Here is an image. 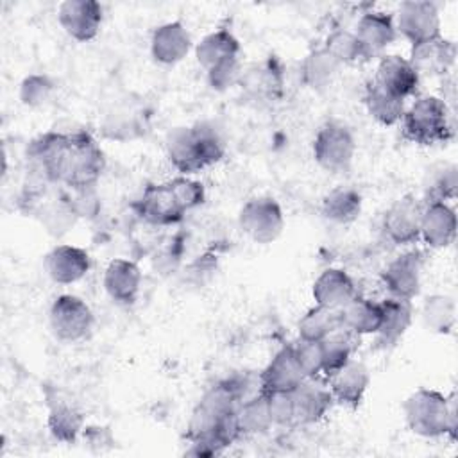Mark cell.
Here are the masks:
<instances>
[{
    "label": "cell",
    "instance_id": "cell-1",
    "mask_svg": "<svg viewBox=\"0 0 458 458\" xmlns=\"http://www.w3.org/2000/svg\"><path fill=\"white\" fill-rule=\"evenodd\" d=\"M25 156L36 181L70 190L95 188L106 168L104 150L86 129L43 132L29 143Z\"/></svg>",
    "mask_w": 458,
    "mask_h": 458
},
{
    "label": "cell",
    "instance_id": "cell-2",
    "mask_svg": "<svg viewBox=\"0 0 458 458\" xmlns=\"http://www.w3.org/2000/svg\"><path fill=\"white\" fill-rule=\"evenodd\" d=\"M403 413L411 433L424 438L449 437L456 440L458 415L454 392L444 395L433 388H417L403 403Z\"/></svg>",
    "mask_w": 458,
    "mask_h": 458
},
{
    "label": "cell",
    "instance_id": "cell-3",
    "mask_svg": "<svg viewBox=\"0 0 458 458\" xmlns=\"http://www.w3.org/2000/svg\"><path fill=\"white\" fill-rule=\"evenodd\" d=\"M401 129L404 140L422 147L447 143L454 134L451 109L444 98L435 95H417L404 109Z\"/></svg>",
    "mask_w": 458,
    "mask_h": 458
},
{
    "label": "cell",
    "instance_id": "cell-4",
    "mask_svg": "<svg viewBox=\"0 0 458 458\" xmlns=\"http://www.w3.org/2000/svg\"><path fill=\"white\" fill-rule=\"evenodd\" d=\"M311 152L315 163L322 170L329 174H344L352 165L356 154V140L345 123L329 120L317 131Z\"/></svg>",
    "mask_w": 458,
    "mask_h": 458
},
{
    "label": "cell",
    "instance_id": "cell-5",
    "mask_svg": "<svg viewBox=\"0 0 458 458\" xmlns=\"http://www.w3.org/2000/svg\"><path fill=\"white\" fill-rule=\"evenodd\" d=\"M236 86L258 104H276L284 93V70L276 55H267L242 68Z\"/></svg>",
    "mask_w": 458,
    "mask_h": 458
},
{
    "label": "cell",
    "instance_id": "cell-6",
    "mask_svg": "<svg viewBox=\"0 0 458 458\" xmlns=\"http://www.w3.org/2000/svg\"><path fill=\"white\" fill-rule=\"evenodd\" d=\"M95 324V317L86 301L77 295H57L48 310V326L61 342L84 340Z\"/></svg>",
    "mask_w": 458,
    "mask_h": 458
},
{
    "label": "cell",
    "instance_id": "cell-7",
    "mask_svg": "<svg viewBox=\"0 0 458 458\" xmlns=\"http://www.w3.org/2000/svg\"><path fill=\"white\" fill-rule=\"evenodd\" d=\"M238 225L252 242L267 245L281 236L284 229V215L276 199L267 195L252 197L242 206Z\"/></svg>",
    "mask_w": 458,
    "mask_h": 458
},
{
    "label": "cell",
    "instance_id": "cell-8",
    "mask_svg": "<svg viewBox=\"0 0 458 458\" xmlns=\"http://www.w3.org/2000/svg\"><path fill=\"white\" fill-rule=\"evenodd\" d=\"M424 200L408 193L394 200L383 215L381 229L385 238L394 245H411L420 240Z\"/></svg>",
    "mask_w": 458,
    "mask_h": 458
},
{
    "label": "cell",
    "instance_id": "cell-9",
    "mask_svg": "<svg viewBox=\"0 0 458 458\" xmlns=\"http://www.w3.org/2000/svg\"><path fill=\"white\" fill-rule=\"evenodd\" d=\"M424 254L417 249L397 254L381 272V283L388 295L413 301L420 293Z\"/></svg>",
    "mask_w": 458,
    "mask_h": 458
},
{
    "label": "cell",
    "instance_id": "cell-10",
    "mask_svg": "<svg viewBox=\"0 0 458 458\" xmlns=\"http://www.w3.org/2000/svg\"><path fill=\"white\" fill-rule=\"evenodd\" d=\"M134 208L147 224L157 227L175 225L188 213L168 181L159 184H147Z\"/></svg>",
    "mask_w": 458,
    "mask_h": 458
},
{
    "label": "cell",
    "instance_id": "cell-11",
    "mask_svg": "<svg viewBox=\"0 0 458 458\" xmlns=\"http://www.w3.org/2000/svg\"><path fill=\"white\" fill-rule=\"evenodd\" d=\"M150 113L140 100H120L102 118L104 138L114 141H132L148 132Z\"/></svg>",
    "mask_w": 458,
    "mask_h": 458
},
{
    "label": "cell",
    "instance_id": "cell-12",
    "mask_svg": "<svg viewBox=\"0 0 458 458\" xmlns=\"http://www.w3.org/2000/svg\"><path fill=\"white\" fill-rule=\"evenodd\" d=\"M397 34L404 36L411 45L440 36V13L429 0H406L394 16Z\"/></svg>",
    "mask_w": 458,
    "mask_h": 458
},
{
    "label": "cell",
    "instance_id": "cell-13",
    "mask_svg": "<svg viewBox=\"0 0 458 458\" xmlns=\"http://www.w3.org/2000/svg\"><path fill=\"white\" fill-rule=\"evenodd\" d=\"M104 20V9L95 0H64L57 7V21L75 41L86 43L97 38Z\"/></svg>",
    "mask_w": 458,
    "mask_h": 458
},
{
    "label": "cell",
    "instance_id": "cell-14",
    "mask_svg": "<svg viewBox=\"0 0 458 458\" xmlns=\"http://www.w3.org/2000/svg\"><path fill=\"white\" fill-rule=\"evenodd\" d=\"M45 397L48 406L47 426L50 435L63 444L75 442L86 428L81 408L57 388L45 386Z\"/></svg>",
    "mask_w": 458,
    "mask_h": 458
},
{
    "label": "cell",
    "instance_id": "cell-15",
    "mask_svg": "<svg viewBox=\"0 0 458 458\" xmlns=\"http://www.w3.org/2000/svg\"><path fill=\"white\" fill-rule=\"evenodd\" d=\"M408 61L420 77L445 75L456 63V43L442 34L420 43H413Z\"/></svg>",
    "mask_w": 458,
    "mask_h": 458
},
{
    "label": "cell",
    "instance_id": "cell-16",
    "mask_svg": "<svg viewBox=\"0 0 458 458\" xmlns=\"http://www.w3.org/2000/svg\"><path fill=\"white\" fill-rule=\"evenodd\" d=\"M165 148L170 165L181 175H191L208 168L193 125H181L168 131Z\"/></svg>",
    "mask_w": 458,
    "mask_h": 458
},
{
    "label": "cell",
    "instance_id": "cell-17",
    "mask_svg": "<svg viewBox=\"0 0 458 458\" xmlns=\"http://www.w3.org/2000/svg\"><path fill=\"white\" fill-rule=\"evenodd\" d=\"M456 238V211L447 202L424 200L420 240L431 249H445Z\"/></svg>",
    "mask_w": 458,
    "mask_h": 458
},
{
    "label": "cell",
    "instance_id": "cell-18",
    "mask_svg": "<svg viewBox=\"0 0 458 458\" xmlns=\"http://www.w3.org/2000/svg\"><path fill=\"white\" fill-rule=\"evenodd\" d=\"M327 379V386L331 390L335 403L349 410H356L363 403V397L370 385V372L365 367V363L351 360Z\"/></svg>",
    "mask_w": 458,
    "mask_h": 458
},
{
    "label": "cell",
    "instance_id": "cell-19",
    "mask_svg": "<svg viewBox=\"0 0 458 458\" xmlns=\"http://www.w3.org/2000/svg\"><path fill=\"white\" fill-rule=\"evenodd\" d=\"M304 377L306 376L295 360L292 345L288 344L281 347L267 363V367L259 372L258 385L259 390L267 394L293 392L304 381Z\"/></svg>",
    "mask_w": 458,
    "mask_h": 458
},
{
    "label": "cell",
    "instance_id": "cell-20",
    "mask_svg": "<svg viewBox=\"0 0 458 458\" xmlns=\"http://www.w3.org/2000/svg\"><path fill=\"white\" fill-rule=\"evenodd\" d=\"M43 265H45L48 277L54 283L72 284L88 274V270L91 267V259L84 249L68 245V243H61V245L52 247L47 252Z\"/></svg>",
    "mask_w": 458,
    "mask_h": 458
},
{
    "label": "cell",
    "instance_id": "cell-21",
    "mask_svg": "<svg viewBox=\"0 0 458 458\" xmlns=\"http://www.w3.org/2000/svg\"><path fill=\"white\" fill-rule=\"evenodd\" d=\"M295 424H315L322 420L335 399L327 385H324L318 377H304V381L292 392Z\"/></svg>",
    "mask_w": 458,
    "mask_h": 458
},
{
    "label": "cell",
    "instance_id": "cell-22",
    "mask_svg": "<svg viewBox=\"0 0 458 458\" xmlns=\"http://www.w3.org/2000/svg\"><path fill=\"white\" fill-rule=\"evenodd\" d=\"M372 79L385 89L404 100L408 97H417L420 86V75L417 73V70L406 57H401L397 54L383 55Z\"/></svg>",
    "mask_w": 458,
    "mask_h": 458
},
{
    "label": "cell",
    "instance_id": "cell-23",
    "mask_svg": "<svg viewBox=\"0 0 458 458\" xmlns=\"http://www.w3.org/2000/svg\"><path fill=\"white\" fill-rule=\"evenodd\" d=\"M240 50H242V47H240V41L236 39V36L229 29L220 27V29L206 34L195 45V59L206 70V73H209L222 66L238 63Z\"/></svg>",
    "mask_w": 458,
    "mask_h": 458
},
{
    "label": "cell",
    "instance_id": "cell-24",
    "mask_svg": "<svg viewBox=\"0 0 458 458\" xmlns=\"http://www.w3.org/2000/svg\"><path fill=\"white\" fill-rule=\"evenodd\" d=\"M354 34L370 61L395 41L397 30L394 16L383 11H367L360 16Z\"/></svg>",
    "mask_w": 458,
    "mask_h": 458
},
{
    "label": "cell",
    "instance_id": "cell-25",
    "mask_svg": "<svg viewBox=\"0 0 458 458\" xmlns=\"http://www.w3.org/2000/svg\"><path fill=\"white\" fill-rule=\"evenodd\" d=\"M104 290L118 304H134L141 290L140 267L132 259H111L104 272Z\"/></svg>",
    "mask_w": 458,
    "mask_h": 458
},
{
    "label": "cell",
    "instance_id": "cell-26",
    "mask_svg": "<svg viewBox=\"0 0 458 458\" xmlns=\"http://www.w3.org/2000/svg\"><path fill=\"white\" fill-rule=\"evenodd\" d=\"M191 50V36L181 21H166L154 29L150 54L159 64H175Z\"/></svg>",
    "mask_w": 458,
    "mask_h": 458
},
{
    "label": "cell",
    "instance_id": "cell-27",
    "mask_svg": "<svg viewBox=\"0 0 458 458\" xmlns=\"http://www.w3.org/2000/svg\"><path fill=\"white\" fill-rule=\"evenodd\" d=\"M311 295L315 304L342 310L358 295V288L345 270L331 267L318 274V277L313 283Z\"/></svg>",
    "mask_w": 458,
    "mask_h": 458
},
{
    "label": "cell",
    "instance_id": "cell-28",
    "mask_svg": "<svg viewBox=\"0 0 458 458\" xmlns=\"http://www.w3.org/2000/svg\"><path fill=\"white\" fill-rule=\"evenodd\" d=\"M381 304V324L376 333L377 345L381 349H390L401 342L406 335L408 327L413 320V306L411 301L397 299V297H385L379 301Z\"/></svg>",
    "mask_w": 458,
    "mask_h": 458
},
{
    "label": "cell",
    "instance_id": "cell-29",
    "mask_svg": "<svg viewBox=\"0 0 458 458\" xmlns=\"http://www.w3.org/2000/svg\"><path fill=\"white\" fill-rule=\"evenodd\" d=\"M363 104L369 111V114L381 125L392 127L401 123V118L406 109V100L401 97H395L388 89H385L381 84H377L374 79H370L365 84L363 91Z\"/></svg>",
    "mask_w": 458,
    "mask_h": 458
},
{
    "label": "cell",
    "instance_id": "cell-30",
    "mask_svg": "<svg viewBox=\"0 0 458 458\" xmlns=\"http://www.w3.org/2000/svg\"><path fill=\"white\" fill-rule=\"evenodd\" d=\"M342 326L356 336L376 335L381 324V304L361 295H356L342 310Z\"/></svg>",
    "mask_w": 458,
    "mask_h": 458
},
{
    "label": "cell",
    "instance_id": "cell-31",
    "mask_svg": "<svg viewBox=\"0 0 458 458\" xmlns=\"http://www.w3.org/2000/svg\"><path fill=\"white\" fill-rule=\"evenodd\" d=\"M340 66L342 64L335 59V55L326 47L313 48L302 59L299 68V77L302 84L308 86L310 89L322 91L333 82Z\"/></svg>",
    "mask_w": 458,
    "mask_h": 458
},
{
    "label": "cell",
    "instance_id": "cell-32",
    "mask_svg": "<svg viewBox=\"0 0 458 458\" xmlns=\"http://www.w3.org/2000/svg\"><path fill=\"white\" fill-rule=\"evenodd\" d=\"M361 195L352 186H336L322 199V215L335 224H351L361 213Z\"/></svg>",
    "mask_w": 458,
    "mask_h": 458
},
{
    "label": "cell",
    "instance_id": "cell-33",
    "mask_svg": "<svg viewBox=\"0 0 458 458\" xmlns=\"http://www.w3.org/2000/svg\"><path fill=\"white\" fill-rule=\"evenodd\" d=\"M420 318L428 331L435 335H449L456 326V302L451 295H428L420 308Z\"/></svg>",
    "mask_w": 458,
    "mask_h": 458
},
{
    "label": "cell",
    "instance_id": "cell-34",
    "mask_svg": "<svg viewBox=\"0 0 458 458\" xmlns=\"http://www.w3.org/2000/svg\"><path fill=\"white\" fill-rule=\"evenodd\" d=\"M342 313L340 310H333V308H326L320 304H315L313 308H310L299 320L297 324V331H299V338L304 340H317L322 342L324 338H327L331 333L342 329Z\"/></svg>",
    "mask_w": 458,
    "mask_h": 458
},
{
    "label": "cell",
    "instance_id": "cell-35",
    "mask_svg": "<svg viewBox=\"0 0 458 458\" xmlns=\"http://www.w3.org/2000/svg\"><path fill=\"white\" fill-rule=\"evenodd\" d=\"M236 417H238V426H240L242 435L267 433L274 426L270 411H268L267 394L261 390L258 394L243 399L238 404Z\"/></svg>",
    "mask_w": 458,
    "mask_h": 458
},
{
    "label": "cell",
    "instance_id": "cell-36",
    "mask_svg": "<svg viewBox=\"0 0 458 458\" xmlns=\"http://www.w3.org/2000/svg\"><path fill=\"white\" fill-rule=\"evenodd\" d=\"M354 342L352 333L347 329H338L322 340V374L329 377L338 369L352 360Z\"/></svg>",
    "mask_w": 458,
    "mask_h": 458
},
{
    "label": "cell",
    "instance_id": "cell-37",
    "mask_svg": "<svg viewBox=\"0 0 458 458\" xmlns=\"http://www.w3.org/2000/svg\"><path fill=\"white\" fill-rule=\"evenodd\" d=\"M458 195V168L453 163H442L428 172L424 200L447 202Z\"/></svg>",
    "mask_w": 458,
    "mask_h": 458
},
{
    "label": "cell",
    "instance_id": "cell-38",
    "mask_svg": "<svg viewBox=\"0 0 458 458\" xmlns=\"http://www.w3.org/2000/svg\"><path fill=\"white\" fill-rule=\"evenodd\" d=\"M324 47L335 55V59L344 64H354V63H365L369 61L361 43L358 41L354 30L338 27L331 30L326 38Z\"/></svg>",
    "mask_w": 458,
    "mask_h": 458
},
{
    "label": "cell",
    "instance_id": "cell-39",
    "mask_svg": "<svg viewBox=\"0 0 458 458\" xmlns=\"http://www.w3.org/2000/svg\"><path fill=\"white\" fill-rule=\"evenodd\" d=\"M55 82L45 73H30L20 84V100L29 107H41L50 102Z\"/></svg>",
    "mask_w": 458,
    "mask_h": 458
},
{
    "label": "cell",
    "instance_id": "cell-40",
    "mask_svg": "<svg viewBox=\"0 0 458 458\" xmlns=\"http://www.w3.org/2000/svg\"><path fill=\"white\" fill-rule=\"evenodd\" d=\"M290 345L304 376L318 377L322 374V342L297 338Z\"/></svg>",
    "mask_w": 458,
    "mask_h": 458
},
{
    "label": "cell",
    "instance_id": "cell-41",
    "mask_svg": "<svg viewBox=\"0 0 458 458\" xmlns=\"http://www.w3.org/2000/svg\"><path fill=\"white\" fill-rule=\"evenodd\" d=\"M174 188L175 195L179 197L181 204L186 208V211L200 206L206 199V190L200 181L191 179L190 175H177L172 181H168Z\"/></svg>",
    "mask_w": 458,
    "mask_h": 458
},
{
    "label": "cell",
    "instance_id": "cell-42",
    "mask_svg": "<svg viewBox=\"0 0 458 458\" xmlns=\"http://www.w3.org/2000/svg\"><path fill=\"white\" fill-rule=\"evenodd\" d=\"M267 403H268V411H270L274 426H281V428L286 426L288 428V426L295 424V411H293L292 392H272V394H267Z\"/></svg>",
    "mask_w": 458,
    "mask_h": 458
},
{
    "label": "cell",
    "instance_id": "cell-43",
    "mask_svg": "<svg viewBox=\"0 0 458 458\" xmlns=\"http://www.w3.org/2000/svg\"><path fill=\"white\" fill-rule=\"evenodd\" d=\"M73 197H68L72 209L75 211L77 218L81 216H95L98 213L100 202L95 193V188H84V190H72Z\"/></svg>",
    "mask_w": 458,
    "mask_h": 458
}]
</instances>
